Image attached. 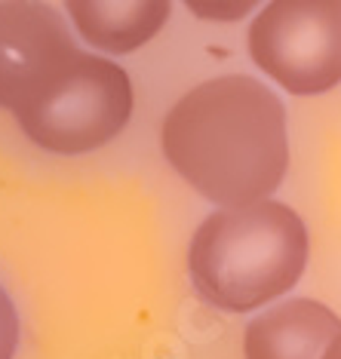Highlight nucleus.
Here are the masks:
<instances>
[{
	"instance_id": "obj_1",
	"label": "nucleus",
	"mask_w": 341,
	"mask_h": 359,
	"mask_svg": "<svg viewBox=\"0 0 341 359\" xmlns=\"http://www.w3.org/2000/svg\"><path fill=\"white\" fill-rule=\"evenodd\" d=\"M160 148L200 197L225 209L253 206L271 197L286 175V108L255 77L206 80L169 108Z\"/></svg>"
},
{
	"instance_id": "obj_2",
	"label": "nucleus",
	"mask_w": 341,
	"mask_h": 359,
	"mask_svg": "<svg viewBox=\"0 0 341 359\" xmlns=\"http://www.w3.org/2000/svg\"><path fill=\"white\" fill-rule=\"evenodd\" d=\"M307 264V227L277 200L222 209L188 246V273L203 301L227 313L265 307L286 295Z\"/></svg>"
},
{
	"instance_id": "obj_3",
	"label": "nucleus",
	"mask_w": 341,
	"mask_h": 359,
	"mask_svg": "<svg viewBox=\"0 0 341 359\" xmlns=\"http://www.w3.org/2000/svg\"><path fill=\"white\" fill-rule=\"evenodd\" d=\"M133 117V83L120 65L80 53L59 83L19 111L22 133L50 154H89L114 142Z\"/></svg>"
},
{
	"instance_id": "obj_4",
	"label": "nucleus",
	"mask_w": 341,
	"mask_h": 359,
	"mask_svg": "<svg viewBox=\"0 0 341 359\" xmlns=\"http://www.w3.org/2000/svg\"><path fill=\"white\" fill-rule=\"evenodd\" d=\"M246 40L253 62L292 95L341 83V0H271Z\"/></svg>"
},
{
	"instance_id": "obj_5",
	"label": "nucleus",
	"mask_w": 341,
	"mask_h": 359,
	"mask_svg": "<svg viewBox=\"0 0 341 359\" xmlns=\"http://www.w3.org/2000/svg\"><path fill=\"white\" fill-rule=\"evenodd\" d=\"M80 55L68 22L44 0H0V108L19 114Z\"/></svg>"
},
{
	"instance_id": "obj_6",
	"label": "nucleus",
	"mask_w": 341,
	"mask_h": 359,
	"mask_svg": "<svg viewBox=\"0 0 341 359\" xmlns=\"http://www.w3.org/2000/svg\"><path fill=\"white\" fill-rule=\"evenodd\" d=\"M341 334V320L326 304L292 298L265 310L246 325V359H323Z\"/></svg>"
},
{
	"instance_id": "obj_7",
	"label": "nucleus",
	"mask_w": 341,
	"mask_h": 359,
	"mask_svg": "<svg viewBox=\"0 0 341 359\" xmlns=\"http://www.w3.org/2000/svg\"><path fill=\"white\" fill-rule=\"evenodd\" d=\"M77 34L111 55L142 50L163 31L169 0H65Z\"/></svg>"
},
{
	"instance_id": "obj_8",
	"label": "nucleus",
	"mask_w": 341,
	"mask_h": 359,
	"mask_svg": "<svg viewBox=\"0 0 341 359\" xmlns=\"http://www.w3.org/2000/svg\"><path fill=\"white\" fill-rule=\"evenodd\" d=\"M182 4L203 22H240L262 0H182Z\"/></svg>"
},
{
	"instance_id": "obj_9",
	"label": "nucleus",
	"mask_w": 341,
	"mask_h": 359,
	"mask_svg": "<svg viewBox=\"0 0 341 359\" xmlns=\"http://www.w3.org/2000/svg\"><path fill=\"white\" fill-rule=\"evenodd\" d=\"M19 347V310L0 285V359H13Z\"/></svg>"
},
{
	"instance_id": "obj_10",
	"label": "nucleus",
	"mask_w": 341,
	"mask_h": 359,
	"mask_svg": "<svg viewBox=\"0 0 341 359\" xmlns=\"http://www.w3.org/2000/svg\"><path fill=\"white\" fill-rule=\"evenodd\" d=\"M323 359H341V334L329 344V350L323 353Z\"/></svg>"
}]
</instances>
